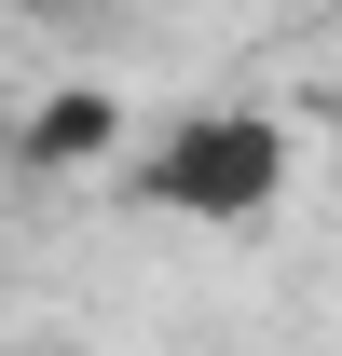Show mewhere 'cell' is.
<instances>
[{"instance_id":"cell-2","label":"cell","mask_w":342,"mask_h":356,"mask_svg":"<svg viewBox=\"0 0 342 356\" xmlns=\"http://www.w3.org/2000/svg\"><path fill=\"white\" fill-rule=\"evenodd\" d=\"M96 151H124V96L110 83H55L42 110H28V124H14V165H96Z\"/></svg>"},{"instance_id":"cell-1","label":"cell","mask_w":342,"mask_h":356,"mask_svg":"<svg viewBox=\"0 0 342 356\" xmlns=\"http://www.w3.org/2000/svg\"><path fill=\"white\" fill-rule=\"evenodd\" d=\"M288 165H301V137L274 110H178L137 151V192L178 206V220H274L288 206Z\"/></svg>"}]
</instances>
